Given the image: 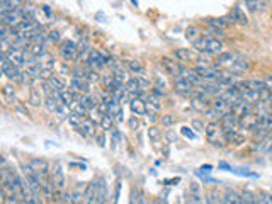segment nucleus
<instances>
[{
	"label": "nucleus",
	"instance_id": "f257e3e1",
	"mask_svg": "<svg viewBox=\"0 0 272 204\" xmlns=\"http://www.w3.org/2000/svg\"><path fill=\"white\" fill-rule=\"evenodd\" d=\"M206 139L207 143H211L214 148H225L228 143H226V136H225V130H223L221 123L219 121H211L206 125Z\"/></svg>",
	"mask_w": 272,
	"mask_h": 204
},
{
	"label": "nucleus",
	"instance_id": "f03ea898",
	"mask_svg": "<svg viewBox=\"0 0 272 204\" xmlns=\"http://www.w3.org/2000/svg\"><path fill=\"white\" fill-rule=\"evenodd\" d=\"M223 41L218 38H206L203 36L199 41L194 43V50L199 51V53H206V55H219L223 51Z\"/></svg>",
	"mask_w": 272,
	"mask_h": 204
},
{
	"label": "nucleus",
	"instance_id": "7ed1b4c3",
	"mask_svg": "<svg viewBox=\"0 0 272 204\" xmlns=\"http://www.w3.org/2000/svg\"><path fill=\"white\" fill-rule=\"evenodd\" d=\"M196 71H198V75L201 77L203 82H218L223 75V71L218 70V67L207 65V63H204V65H198L196 67Z\"/></svg>",
	"mask_w": 272,
	"mask_h": 204
},
{
	"label": "nucleus",
	"instance_id": "20e7f679",
	"mask_svg": "<svg viewBox=\"0 0 272 204\" xmlns=\"http://www.w3.org/2000/svg\"><path fill=\"white\" fill-rule=\"evenodd\" d=\"M160 63H162L163 70L167 71V75H170V77H174V78L181 77L184 67L181 65L182 62H179V60L175 58V57H163Z\"/></svg>",
	"mask_w": 272,
	"mask_h": 204
},
{
	"label": "nucleus",
	"instance_id": "39448f33",
	"mask_svg": "<svg viewBox=\"0 0 272 204\" xmlns=\"http://www.w3.org/2000/svg\"><path fill=\"white\" fill-rule=\"evenodd\" d=\"M60 55L65 62H77L78 60V45L73 41H63L60 45Z\"/></svg>",
	"mask_w": 272,
	"mask_h": 204
},
{
	"label": "nucleus",
	"instance_id": "423d86ee",
	"mask_svg": "<svg viewBox=\"0 0 272 204\" xmlns=\"http://www.w3.org/2000/svg\"><path fill=\"white\" fill-rule=\"evenodd\" d=\"M174 57L182 63H198V62H201L199 51L191 50V48H179V50L174 51Z\"/></svg>",
	"mask_w": 272,
	"mask_h": 204
},
{
	"label": "nucleus",
	"instance_id": "0eeeda50",
	"mask_svg": "<svg viewBox=\"0 0 272 204\" xmlns=\"http://www.w3.org/2000/svg\"><path fill=\"white\" fill-rule=\"evenodd\" d=\"M22 21H24V15H22L21 9H12L9 12H0V22L7 24V26H10V27H15Z\"/></svg>",
	"mask_w": 272,
	"mask_h": 204
},
{
	"label": "nucleus",
	"instance_id": "6e6552de",
	"mask_svg": "<svg viewBox=\"0 0 272 204\" xmlns=\"http://www.w3.org/2000/svg\"><path fill=\"white\" fill-rule=\"evenodd\" d=\"M70 89L75 90L80 95L89 94V92H90V89H89V78H87L85 75L73 73V77H71V80H70Z\"/></svg>",
	"mask_w": 272,
	"mask_h": 204
},
{
	"label": "nucleus",
	"instance_id": "1a4fd4ad",
	"mask_svg": "<svg viewBox=\"0 0 272 204\" xmlns=\"http://www.w3.org/2000/svg\"><path fill=\"white\" fill-rule=\"evenodd\" d=\"M51 181H53L55 187H57V191L60 193H63V189H65V174H63V169H62V163L60 162H55L53 167H51Z\"/></svg>",
	"mask_w": 272,
	"mask_h": 204
},
{
	"label": "nucleus",
	"instance_id": "9d476101",
	"mask_svg": "<svg viewBox=\"0 0 272 204\" xmlns=\"http://www.w3.org/2000/svg\"><path fill=\"white\" fill-rule=\"evenodd\" d=\"M174 90L177 92L179 95H194L196 92V85L193 82H189V80H186L184 77H177L174 82Z\"/></svg>",
	"mask_w": 272,
	"mask_h": 204
},
{
	"label": "nucleus",
	"instance_id": "9b49d317",
	"mask_svg": "<svg viewBox=\"0 0 272 204\" xmlns=\"http://www.w3.org/2000/svg\"><path fill=\"white\" fill-rule=\"evenodd\" d=\"M226 21L230 24H240V26H247L249 24V17H247L245 10L240 5H235L233 9L230 10V14L226 15Z\"/></svg>",
	"mask_w": 272,
	"mask_h": 204
},
{
	"label": "nucleus",
	"instance_id": "f8f14e48",
	"mask_svg": "<svg viewBox=\"0 0 272 204\" xmlns=\"http://www.w3.org/2000/svg\"><path fill=\"white\" fill-rule=\"evenodd\" d=\"M254 111V106L247 101V99L240 97L238 101H235L233 104H231V113H233L235 116H238L240 119L243 118V116H247L249 113H252Z\"/></svg>",
	"mask_w": 272,
	"mask_h": 204
},
{
	"label": "nucleus",
	"instance_id": "ddd939ff",
	"mask_svg": "<svg viewBox=\"0 0 272 204\" xmlns=\"http://www.w3.org/2000/svg\"><path fill=\"white\" fill-rule=\"evenodd\" d=\"M238 60V55L233 51H221L219 55H216V62L214 65L219 68H230L233 67V63Z\"/></svg>",
	"mask_w": 272,
	"mask_h": 204
},
{
	"label": "nucleus",
	"instance_id": "4468645a",
	"mask_svg": "<svg viewBox=\"0 0 272 204\" xmlns=\"http://www.w3.org/2000/svg\"><path fill=\"white\" fill-rule=\"evenodd\" d=\"M259 123H261V114L257 113H249L247 116H243L240 119V130H249V131H255L259 128Z\"/></svg>",
	"mask_w": 272,
	"mask_h": 204
},
{
	"label": "nucleus",
	"instance_id": "2eb2a0df",
	"mask_svg": "<svg viewBox=\"0 0 272 204\" xmlns=\"http://www.w3.org/2000/svg\"><path fill=\"white\" fill-rule=\"evenodd\" d=\"M77 130H78V133L82 136H85V138H92V136L95 138V135H97V125H95V121L90 119L89 116L83 119L82 125H80Z\"/></svg>",
	"mask_w": 272,
	"mask_h": 204
},
{
	"label": "nucleus",
	"instance_id": "dca6fc26",
	"mask_svg": "<svg viewBox=\"0 0 272 204\" xmlns=\"http://www.w3.org/2000/svg\"><path fill=\"white\" fill-rule=\"evenodd\" d=\"M5 55H7V58L10 60L12 65H17V67L26 65V53H24V50H19V48L12 46Z\"/></svg>",
	"mask_w": 272,
	"mask_h": 204
},
{
	"label": "nucleus",
	"instance_id": "f3484780",
	"mask_svg": "<svg viewBox=\"0 0 272 204\" xmlns=\"http://www.w3.org/2000/svg\"><path fill=\"white\" fill-rule=\"evenodd\" d=\"M225 136H226V143L233 146H242L243 143L247 141L245 136L240 133V130H225Z\"/></svg>",
	"mask_w": 272,
	"mask_h": 204
},
{
	"label": "nucleus",
	"instance_id": "a211bd4d",
	"mask_svg": "<svg viewBox=\"0 0 272 204\" xmlns=\"http://www.w3.org/2000/svg\"><path fill=\"white\" fill-rule=\"evenodd\" d=\"M94 186H95L94 203H106L107 201V189H106V181H104V177H99L97 181H94Z\"/></svg>",
	"mask_w": 272,
	"mask_h": 204
},
{
	"label": "nucleus",
	"instance_id": "6ab92c4d",
	"mask_svg": "<svg viewBox=\"0 0 272 204\" xmlns=\"http://www.w3.org/2000/svg\"><path fill=\"white\" fill-rule=\"evenodd\" d=\"M243 2H245L247 10L252 12V14H257V12L267 10L271 0H243Z\"/></svg>",
	"mask_w": 272,
	"mask_h": 204
},
{
	"label": "nucleus",
	"instance_id": "aec40b11",
	"mask_svg": "<svg viewBox=\"0 0 272 204\" xmlns=\"http://www.w3.org/2000/svg\"><path fill=\"white\" fill-rule=\"evenodd\" d=\"M62 104L63 102H62V97H60L58 92H53V94L46 95V99H45V107H46L48 113H51V114H53Z\"/></svg>",
	"mask_w": 272,
	"mask_h": 204
},
{
	"label": "nucleus",
	"instance_id": "412c9836",
	"mask_svg": "<svg viewBox=\"0 0 272 204\" xmlns=\"http://www.w3.org/2000/svg\"><path fill=\"white\" fill-rule=\"evenodd\" d=\"M250 68H252V63L249 62V60H247V58H240V57H238L237 62L233 63V67H230V71H231L233 75H237V77H238V75H243L245 71H249Z\"/></svg>",
	"mask_w": 272,
	"mask_h": 204
},
{
	"label": "nucleus",
	"instance_id": "4be33fe9",
	"mask_svg": "<svg viewBox=\"0 0 272 204\" xmlns=\"http://www.w3.org/2000/svg\"><path fill=\"white\" fill-rule=\"evenodd\" d=\"M130 109H131V113L136 114V116H143V114H146V111H148V106H146V102L143 101L141 97H133L130 101Z\"/></svg>",
	"mask_w": 272,
	"mask_h": 204
},
{
	"label": "nucleus",
	"instance_id": "5701e85b",
	"mask_svg": "<svg viewBox=\"0 0 272 204\" xmlns=\"http://www.w3.org/2000/svg\"><path fill=\"white\" fill-rule=\"evenodd\" d=\"M60 97H62V102L65 104L67 107H73L75 104L78 102L80 94H77V92L71 90V89H67V90H63V92H60Z\"/></svg>",
	"mask_w": 272,
	"mask_h": 204
},
{
	"label": "nucleus",
	"instance_id": "b1692460",
	"mask_svg": "<svg viewBox=\"0 0 272 204\" xmlns=\"http://www.w3.org/2000/svg\"><path fill=\"white\" fill-rule=\"evenodd\" d=\"M29 165L33 167L36 174H50L51 169H50V163L43 158H31L29 160Z\"/></svg>",
	"mask_w": 272,
	"mask_h": 204
},
{
	"label": "nucleus",
	"instance_id": "393cba45",
	"mask_svg": "<svg viewBox=\"0 0 272 204\" xmlns=\"http://www.w3.org/2000/svg\"><path fill=\"white\" fill-rule=\"evenodd\" d=\"M3 75H5L10 82H22V71H21V67L17 65H10L3 71Z\"/></svg>",
	"mask_w": 272,
	"mask_h": 204
},
{
	"label": "nucleus",
	"instance_id": "a878e982",
	"mask_svg": "<svg viewBox=\"0 0 272 204\" xmlns=\"http://www.w3.org/2000/svg\"><path fill=\"white\" fill-rule=\"evenodd\" d=\"M128 70L135 75V77H143L145 75V65L139 60H130L128 62Z\"/></svg>",
	"mask_w": 272,
	"mask_h": 204
},
{
	"label": "nucleus",
	"instance_id": "bb28decb",
	"mask_svg": "<svg viewBox=\"0 0 272 204\" xmlns=\"http://www.w3.org/2000/svg\"><path fill=\"white\" fill-rule=\"evenodd\" d=\"M29 104L34 107H39L41 104H45V99H43L41 95V90L38 89V87L31 85V90H29Z\"/></svg>",
	"mask_w": 272,
	"mask_h": 204
},
{
	"label": "nucleus",
	"instance_id": "cd10ccee",
	"mask_svg": "<svg viewBox=\"0 0 272 204\" xmlns=\"http://www.w3.org/2000/svg\"><path fill=\"white\" fill-rule=\"evenodd\" d=\"M48 83H50V87L53 89V92H63V90H67V83H65V80H63L62 77H58V75H53L50 80H48Z\"/></svg>",
	"mask_w": 272,
	"mask_h": 204
},
{
	"label": "nucleus",
	"instance_id": "c85d7f7f",
	"mask_svg": "<svg viewBox=\"0 0 272 204\" xmlns=\"http://www.w3.org/2000/svg\"><path fill=\"white\" fill-rule=\"evenodd\" d=\"M181 77H184L186 80H189V82H193L194 85H199V83L203 82L201 77L198 75V71H196V68H194V70H189V68H182Z\"/></svg>",
	"mask_w": 272,
	"mask_h": 204
},
{
	"label": "nucleus",
	"instance_id": "c756f323",
	"mask_svg": "<svg viewBox=\"0 0 272 204\" xmlns=\"http://www.w3.org/2000/svg\"><path fill=\"white\" fill-rule=\"evenodd\" d=\"M99 125H101V128L104 131H113V130H116V119H114V116L113 114H104L102 118H101V123H99Z\"/></svg>",
	"mask_w": 272,
	"mask_h": 204
},
{
	"label": "nucleus",
	"instance_id": "7c9ffc66",
	"mask_svg": "<svg viewBox=\"0 0 272 204\" xmlns=\"http://www.w3.org/2000/svg\"><path fill=\"white\" fill-rule=\"evenodd\" d=\"M223 203H231V204H240L242 203V196L237 191L228 189L225 194H223Z\"/></svg>",
	"mask_w": 272,
	"mask_h": 204
},
{
	"label": "nucleus",
	"instance_id": "2f4dec72",
	"mask_svg": "<svg viewBox=\"0 0 272 204\" xmlns=\"http://www.w3.org/2000/svg\"><path fill=\"white\" fill-rule=\"evenodd\" d=\"M186 38L194 45L196 41H199V39L203 38V34H201V31H199V27L191 26V27H187V31H186Z\"/></svg>",
	"mask_w": 272,
	"mask_h": 204
},
{
	"label": "nucleus",
	"instance_id": "473e14b6",
	"mask_svg": "<svg viewBox=\"0 0 272 204\" xmlns=\"http://www.w3.org/2000/svg\"><path fill=\"white\" fill-rule=\"evenodd\" d=\"M148 138H150V143H153L155 146H160V143H162V133H160V130L155 126H151L150 130H148Z\"/></svg>",
	"mask_w": 272,
	"mask_h": 204
},
{
	"label": "nucleus",
	"instance_id": "72a5a7b5",
	"mask_svg": "<svg viewBox=\"0 0 272 204\" xmlns=\"http://www.w3.org/2000/svg\"><path fill=\"white\" fill-rule=\"evenodd\" d=\"M191 201L193 203H203L204 199H201V187H199L198 182H191Z\"/></svg>",
	"mask_w": 272,
	"mask_h": 204
},
{
	"label": "nucleus",
	"instance_id": "f704fd0d",
	"mask_svg": "<svg viewBox=\"0 0 272 204\" xmlns=\"http://www.w3.org/2000/svg\"><path fill=\"white\" fill-rule=\"evenodd\" d=\"M27 51H29V53L33 55V57H36V58H39L41 55L46 53L45 45H43V43H31L29 48H27Z\"/></svg>",
	"mask_w": 272,
	"mask_h": 204
},
{
	"label": "nucleus",
	"instance_id": "c9c22d12",
	"mask_svg": "<svg viewBox=\"0 0 272 204\" xmlns=\"http://www.w3.org/2000/svg\"><path fill=\"white\" fill-rule=\"evenodd\" d=\"M2 95H3V101L7 104H15V89L10 85H5L2 89Z\"/></svg>",
	"mask_w": 272,
	"mask_h": 204
},
{
	"label": "nucleus",
	"instance_id": "e433bc0d",
	"mask_svg": "<svg viewBox=\"0 0 272 204\" xmlns=\"http://www.w3.org/2000/svg\"><path fill=\"white\" fill-rule=\"evenodd\" d=\"M146 106H148V109H151V111H160V101H158V95H155L153 92H151L150 95L146 97Z\"/></svg>",
	"mask_w": 272,
	"mask_h": 204
},
{
	"label": "nucleus",
	"instance_id": "4c0bfd02",
	"mask_svg": "<svg viewBox=\"0 0 272 204\" xmlns=\"http://www.w3.org/2000/svg\"><path fill=\"white\" fill-rule=\"evenodd\" d=\"M85 119V116H82V114H78V113H75V111H71L70 114H68V123H70L73 128H78L80 125H82V121Z\"/></svg>",
	"mask_w": 272,
	"mask_h": 204
},
{
	"label": "nucleus",
	"instance_id": "58836bf2",
	"mask_svg": "<svg viewBox=\"0 0 272 204\" xmlns=\"http://www.w3.org/2000/svg\"><path fill=\"white\" fill-rule=\"evenodd\" d=\"M255 203H259V204H272V194L271 193H259V194H255Z\"/></svg>",
	"mask_w": 272,
	"mask_h": 204
},
{
	"label": "nucleus",
	"instance_id": "ea45409f",
	"mask_svg": "<svg viewBox=\"0 0 272 204\" xmlns=\"http://www.w3.org/2000/svg\"><path fill=\"white\" fill-rule=\"evenodd\" d=\"M207 203H223V196L218 193V191H211L209 194H207Z\"/></svg>",
	"mask_w": 272,
	"mask_h": 204
},
{
	"label": "nucleus",
	"instance_id": "a19ab883",
	"mask_svg": "<svg viewBox=\"0 0 272 204\" xmlns=\"http://www.w3.org/2000/svg\"><path fill=\"white\" fill-rule=\"evenodd\" d=\"M240 196H242V203H245V204L255 203V194H252L250 191H242Z\"/></svg>",
	"mask_w": 272,
	"mask_h": 204
},
{
	"label": "nucleus",
	"instance_id": "79ce46f5",
	"mask_svg": "<svg viewBox=\"0 0 272 204\" xmlns=\"http://www.w3.org/2000/svg\"><path fill=\"white\" fill-rule=\"evenodd\" d=\"M160 123H162L163 126H170V125H174L175 123V118L172 114H165V116L160 118Z\"/></svg>",
	"mask_w": 272,
	"mask_h": 204
},
{
	"label": "nucleus",
	"instance_id": "37998d69",
	"mask_svg": "<svg viewBox=\"0 0 272 204\" xmlns=\"http://www.w3.org/2000/svg\"><path fill=\"white\" fill-rule=\"evenodd\" d=\"M26 2L27 0H9L12 9H22V7L26 5Z\"/></svg>",
	"mask_w": 272,
	"mask_h": 204
},
{
	"label": "nucleus",
	"instance_id": "c03bdc74",
	"mask_svg": "<svg viewBox=\"0 0 272 204\" xmlns=\"http://www.w3.org/2000/svg\"><path fill=\"white\" fill-rule=\"evenodd\" d=\"M48 41L50 43H60V33L58 31H50V33H48Z\"/></svg>",
	"mask_w": 272,
	"mask_h": 204
},
{
	"label": "nucleus",
	"instance_id": "a18cd8bd",
	"mask_svg": "<svg viewBox=\"0 0 272 204\" xmlns=\"http://www.w3.org/2000/svg\"><path fill=\"white\" fill-rule=\"evenodd\" d=\"M113 116H114V119H116V125H119V123H121L123 119H125V111H123V107H121V109L116 111Z\"/></svg>",
	"mask_w": 272,
	"mask_h": 204
},
{
	"label": "nucleus",
	"instance_id": "49530a36",
	"mask_svg": "<svg viewBox=\"0 0 272 204\" xmlns=\"http://www.w3.org/2000/svg\"><path fill=\"white\" fill-rule=\"evenodd\" d=\"M95 141H97V145L104 148L106 146V136H104V133H97L95 135Z\"/></svg>",
	"mask_w": 272,
	"mask_h": 204
},
{
	"label": "nucleus",
	"instance_id": "de8ad7c7",
	"mask_svg": "<svg viewBox=\"0 0 272 204\" xmlns=\"http://www.w3.org/2000/svg\"><path fill=\"white\" fill-rule=\"evenodd\" d=\"M138 126H139V121H138V118H136V114H135L133 118L130 119V128L131 130H138Z\"/></svg>",
	"mask_w": 272,
	"mask_h": 204
},
{
	"label": "nucleus",
	"instance_id": "09e8293b",
	"mask_svg": "<svg viewBox=\"0 0 272 204\" xmlns=\"http://www.w3.org/2000/svg\"><path fill=\"white\" fill-rule=\"evenodd\" d=\"M146 116H148V119H150V121L151 123H155V121H157V111H151V109H148L146 111Z\"/></svg>",
	"mask_w": 272,
	"mask_h": 204
},
{
	"label": "nucleus",
	"instance_id": "8fccbe9b",
	"mask_svg": "<svg viewBox=\"0 0 272 204\" xmlns=\"http://www.w3.org/2000/svg\"><path fill=\"white\" fill-rule=\"evenodd\" d=\"M193 125H194L196 128H198V131H203V130H206V128H204V125H203V123H199V121H194Z\"/></svg>",
	"mask_w": 272,
	"mask_h": 204
},
{
	"label": "nucleus",
	"instance_id": "3c124183",
	"mask_svg": "<svg viewBox=\"0 0 272 204\" xmlns=\"http://www.w3.org/2000/svg\"><path fill=\"white\" fill-rule=\"evenodd\" d=\"M264 80H266L267 87H269V89L272 90V75H269V77H266V78H264Z\"/></svg>",
	"mask_w": 272,
	"mask_h": 204
},
{
	"label": "nucleus",
	"instance_id": "603ef678",
	"mask_svg": "<svg viewBox=\"0 0 272 204\" xmlns=\"http://www.w3.org/2000/svg\"><path fill=\"white\" fill-rule=\"evenodd\" d=\"M182 133L186 135V136H189V138H194V135H193V133H189V131H187V128H184Z\"/></svg>",
	"mask_w": 272,
	"mask_h": 204
},
{
	"label": "nucleus",
	"instance_id": "864d4df0",
	"mask_svg": "<svg viewBox=\"0 0 272 204\" xmlns=\"http://www.w3.org/2000/svg\"><path fill=\"white\" fill-rule=\"evenodd\" d=\"M267 104H269V113H272V99H271V101L267 102Z\"/></svg>",
	"mask_w": 272,
	"mask_h": 204
}]
</instances>
